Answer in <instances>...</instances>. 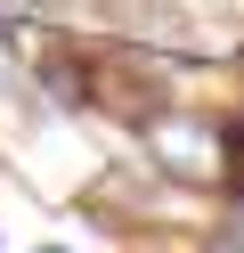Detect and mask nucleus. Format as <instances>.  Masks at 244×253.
I'll return each mask as SVG.
<instances>
[{
    "instance_id": "2",
    "label": "nucleus",
    "mask_w": 244,
    "mask_h": 253,
    "mask_svg": "<svg viewBox=\"0 0 244 253\" xmlns=\"http://www.w3.org/2000/svg\"><path fill=\"white\" fill-rule=\"evenodd\" d=\"M204 253H244V245H236V237H220V229H211V237H204Z\"/></svg>"
},
{
    "instance_id": "3",
    "label": "nucleus",
    "mask_w": 244,
    "mask_h": 253,
    "mask_svg": "<svg viewBox=\"0 0 244 253\" xmlns=\"http://www.w3.org/2000/svg\"><path fill=\"white\" fill-rule=\"evenodd\" d=\"M33 253H73V245H33Z\"/></svg>"
},
{
    "instance_id": "4",
    "label": "nucleus",
    "mask_w": 244,
    "mask_h": 253,
    "mask_svg": "<svg viewBox=\"0 0 244 253\" xmlns=\"http://www.w3.org/2000/svg\"><path fill=\"white\" fill-rule=\"evenodd\" d=\"M0 253H8V237H0Z\"/></svg>"
},
{
    "instance_id": "1",
    "label": "nucleus",
    "mask_w": 244,
    "mask_h": 253,
    "mask_svg": "<svg viewBox=\"0 0 244 253\" xmlns=\"http://www.w3.org/2000/svg\"><path fill=\"white\" fill-rule=\"evenodd\" d=\"M33 74L16 66V49H8V33H0V123H33Z\"/></svg>"
}]
</instances>
